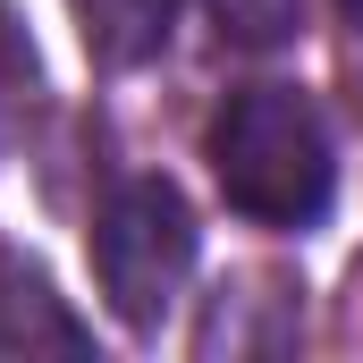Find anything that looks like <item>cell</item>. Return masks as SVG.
<instances>
[{
  "label": "cell",
  "instance_id": "1",
  "mask_svg": "<svg viewBox=\"0 0 363 363\" xmlns=\"http://www.w3.org/2000/svg\"><path fill=\"white\" fill-rule=\"evenodd\" d=\"M211 178L254 228H313L338 194V152L296 85H245L211 118Z\"/></svg>",
  "mask_w": 363,
  "mask_h": 363
},
{
  "label": "cell",
  "instance_id": "2",
  "mask_svg": "<svg viewBox=\"0 0 363 363\" xmlns=\"http://www.w3.org/2000/svg\"><path fill=\"white\" fill-rule=\"evenodd\" d=\"M194 271V211L169 178H127L110 186L101 220H93V279L110 296V313L127 330H161V313L178 304Z\"/></svg>",
  "mask_w": 363,
  "mask_h": 363
},
{
  "label": "cell",
  "instance_id": "3",
  "mask_svg": "<svg viewBox=\"0 0 363 363\" xmlns=\"http://www.w3.org/2000/svg\"><path fill=\"white\" fill-rule=\"evenodd\" d=\"M68 9H77V34L101 68H144L178 34V0H68Z\"/></svg>",
  "mask_w": 363,
  "mask_h": 363
},
{
  "label": "cell",
  "instance_id": "4",
  "mask_svg": "<svg viewBox=\"0 0 363 363\" xmlns=\"http://www.w3.org/2000/svg\"><path fill=\"white\" fill-rule=\"evenodd\" d=\"M203 9H211L220 43H237V51H279L304 34V0H203Z\"/></svg>",
  "mask_w": 363,
  "mask_h": 363
},
{
  "label": "cell",
  "instance_id": "5",
  "mask_svg": "<svg viewBox=\"0 0 363 363\" xmlns=\"http://www.w3.org/2000/svg\"><path fill=\"white\" fill-rule=\"evenodd\" d=\"M26 110H34V43H26L17 9L0 0V152H9V135L26 127Z\"/></svg>",
  "mask_w": 363,
  "mask_h": 363
},
{
  "label": "cell",
  "instance_id": "6",
  "mask_svg": "<svg viewBox=\"0 0 363 363\" xmlns=\"http://www.w3.org/2000/svg\"><path fill=\"white\" fill-rule=\"evenodd\" d=\"M347 17H363V0H347Z\"/></svg>",
  "mask_w": 363,
  "mask_h": 363
}]
</instances>
